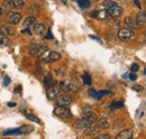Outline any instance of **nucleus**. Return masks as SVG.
<instances>
[{
    "mask_svg": "<svg viewBox=\"0 0 146 139\" xmlns=\"http://www.w3.org/2000/svg\"><path fill=\"white\" fill-rule=\"evenodd\" d=\"M76 1H78V5L80 6V8H82V9H87L90 7L89 0H76Z\"/></svg>",
    "mask_w": 146,
    "mask_h": 139,
    "instance_id": "nucleus-24",
    "label": "nucleus"
},
{
    "mask_svg": "<svg viewBox=\"0 0 146 139\" xmlns=\"http://www.w3.org/2000/svg\"><path fill=\"white\" fill-rule=\"evenodd\" d=\"M133 1L135 2V5H136V7H137V8L142 9V3H141V1H139V0H133Z\"/></svg>",
    "mask_w": 146,
    "mask_h": 139,
    "instance_id": "nucleus-37",
    "label": "nucleus"
},
{
    "mask_svg": "<svg viewBox=\"0 0 146 139\" xmlns=\"http://www.w3.org/2000/svg\"><path fill=\"white\" fill-rule=\"evenodd\" d=\"M134 90H136V91H142L143 90V87H141V85H135V87H133Z\"/></svg>",
    "mask_w": 146,
    "mask_h": 139,
    "instance_id": "nucleus-42",
    "label": "nucleus"
},
{
    "mask_svg": "<svg viewBox=\"0 0 146 139\" xmlns=\"http://www.w3.org/2000/svg\"><path fill=\"white\" fill-rule=\"evenodd\" d=\"M0 34L5 35L7 37L9 36H14L15 35V29L11 28L8 25H0Z\"/></svg>",
    "mask_w": 146,
    "mask_h": 139,
    "instance_id": "nucleus-11",
    "label": "nucleus"
},
{
    "mask_svg": "<svg viewBox=\"0 0 146 139\" xmlns=\"http://www.w3.org/2000/svg\"><path fill=\"white\" fill-rule=\"evenodd\" d=\"M45 85L46 87H50V85H53V84H55V82L53 81V79H52V75L51 74H48L46 77H45Z\"/></svg>",
    "mask_w": 146,
    "mask_h": 139,
    "instance_id": "nucleus-30",
    "label": "nucleus"
},
{
    "mask_svg": "<svg viewBox=\"0 0 146 139\" xmlns=\"http://www.w3.org/2000/svg\"><path fill=\"white\" fill-rule=\"evenodd\" d=\"M97 120H98V117H97V115L93 113L92 111L89 112V113H83V118H82L80 121L76 122L75 127H76L78 129H84V128L88 127L89 124L97 122Z\"/></svg>",
    "mask_w": 146,
    "mask_h": 139,
    "instance_id": "nucleus-1",
    "label": "nucleus"
},
{
    "mask_svg": "<svg viewBox=\"0 0 146 139\" xmlns=\"http://www.w3.org/2000/svg\"><path fill=\"white\" fill-rule=\"evenodd\" d=\"M133 134H134L133 129H125L116 136V139H131L133 138Z\"/></svg>",
    "mask_w": 146,
    "mask_h": 139,
    "instance_id": "nucleus-12",
    "label": "nucleus"
},
{
    "mask_svg": "<svg viewBox=\"0 0 146 139\" xmlns=\"http://www.w3.org/2000/svg\"><path fill=\"white\" fill-rule=\"evenodd\" d=\"M19 130H20V134L23 135H27V134H31V132H33L34 131V128L32 127V126H28V124H25V126H23V127H20L19 128Z\"/></svg>",
    "mask_w": 146,
    "mask_h": 139,
    "instance_id": "nucleus-22",
    "label": "nucleus"
},
{
    "mask_svg": "<svg viewBox=\"0 0 146 139\" xmlns=\"http://www.w3.org/2000/svg\"><path fill=\"white\" fill-rule=\"evenodd\" d=\"M82 80H83V83L87 84V85H91V77L88 73H84L82 75Z\"/></svg>",
    "mask_w": 146,
    "mask_h": 139,
    "instance_id": "nucleus-29",
    "label": "nucleus"
},
{
    "mask_svg": "<svg viewBox=\"0 0 146 139\" xmlns=\"http://www.w3.org/2000/svg\"><path fill=\"white\" fill-rule=\"evenodd\" d=\"M98 131H99V127L96 124V122L89 124L88 127L84 128V134H86V135H92V134L98 132Z\"/></svg>",
    "mask_w": 146,
    "mask_h": 139,
    "instance_id": "nucleus-13",
    "label": "nucleus"
},
{
    "mask_svg": "<svg viewBox=\"0 0 146 139\" xmlns=\"http://www.w3.org/2000/svg\"><path fill=\"white\" fill-rule=\"evenodd\" d=\"M96 138L97 139H110L111 137H110L109 135H105V134H104V135H99V136H97Z\"/></svg>",
    "mask_w": 146,
    "mask_h": 139,
    "instance_id": "nucleus-35",
    "label": "nucleus"
},
{
    "mask_svg": "<svg viewBox=\"0 0 146 139\" xmlns=\"http://www.w3.org/2000/svg\"><path fill=\"white\" fill-rule=\"evenodd\" d=\"M107 25L109 26L111 29H118V28H119L118 21H117V20H115V18H112V19L108 20V21H107Z\"/></svg>",
    "mask_w": 146,
    "mask_h": 139,
    "instance_id": "nucleus-23",
    "label": "nucleus"
},
{
    "mask_svg": "<svg viewBox=\"0 0 146 139\" xmlns=\"http://www.w3.org/2000/svg\"><path fill=\"white\" fill-rule=\"evenodd\" d=\"M3 15V8H0V17Z\"/></svg>",
    "mask_w": 146,
    "mask_h": 139,
    "instance_id": "nucleus-45",
    "label": "nucleus"
},
{
    "mask_svg": "<svg viewBox=\"0 0 146 139\" xmlns=\"http://www.w3.org/2000/svg\"><path fill=\"white\" fill-rule=\"evenodd\" d=\"M13 5H14V8L16 9H23L25 6L23 0H13Z\"/></svg>",
    "mask_w": 146,
    "mask_h": 139,
    "instance_id": "nucleus-27",
    "label": "nucleus"
},
{
    "mask_svg": "<svg viewBox=\"0 0 146 139\" xmlns=\"http://www.w3.org/2000/svg\"><path fill=\"white\" fill-rule=\"evenodd\" d=\"M128 76H129V80H130V81H136V80H137V75H136V74H131V73H130Z\"/></svg>",
    "mask_w": 146,
    "mask_h": 139,
    "instance_id": "nucleus-36",
    "label": "nucleus"
},
{
    "mask_svg": "<svg viewBox=\"0 0 146 139\" xmlns=\"http://www.w3.org/2000/svg\"><path fill=\"white\" fill-rule=\"evenodd\" d=\"M124 21H125V24L127 25L128 27H130L131 29H134V28H141V27L137 25L136 20H134L131 17H126L124 19Z\"/></svg>",
    "mask_w": 146,
    "mask_h": 139,
    "instance_id": "nucleus-15",
    "label": "nucleus"
},
{
    "mask_svg": "<svg viewBox=\"0 0 146 139\" xmlns=\"http://www.w3.org/2000/svg\"><path fill=\"white\" fill-rule=\"evenodd\" d=\"M136 23H137V25L139 26V27H142V26H144L146 23V15L144 11H141V13H138L137 14V17H136Z\"/></svg>",
    "mask_w": 146,
    "mask_h": 139,
    "instance_id": "nucleus-14",
    "label": "nucleus"
},
{
    "mask_svg": "<svg viewBox=\"0 0 146 139\" xmlns=\"http://www.w3.org/2000/svg\"><path fill=\"white\" fill-rule=\"evenodd\" d=\"M97 126L99 127V129H107V128H109L110 123L107 118H101V119L98 120Z\"/></svg>",
    "mask_w": 146,
    "mask_h": 139,
    "instance_id": "nucleus-16",
    "label": "nucleus"
},
{
    "mask_svg": "<svg viewBox=\"0 0 146 139\" xmlns=\"http://www.w3.org/2000/svg\"><path fill=\"white\" fill-rule=\"evenodd\" d=\"M82 110H83V113H89V112L92 111V107L88 105V104H84V105L82 107Z\"/></svg>",
    "mask_w": 146,
    "mask_h": 139,
    "instance_id": "nucleus-32",
    "label": "nucleus"
},
{
    "mask_svg": "<svg viewBox=\"0 0 146 139\" xmlns=\"http://www.w3.org/2000/svg\"><path fill=\"white\" fill-rule=\"evenodd\" d=\"M96 92H97V91H96V90H93V89H89V94H90V95H91L92 98H93V97H94V95H96Z\"/></svg>",
    "mask_w": 146,
    "mask_h": 139,
    "instance_id": "nucleus-41",
    "label": "nucleus"
},
{
    "mask_svg": "<svg viewBox=\"0 0 146 139\" xmlns=\"http://www.w3.org/2000/svg\"><path fill=\"white\" fill-rule=\"evenodd\" d=\"M115 5H117L116 2H113V1H111V0H105L104 2H102V6L105 7V8H109L111 6H115Z\"/></svg>",
    "mask_w": 146,
    "mask_h": 139,
    "instance_id": "nucleus-31",
    "label": "nucleus"
},
{
    "mask_svg": "<svg viewBox=\"0 0 146 139\" xmlns=\"http://www.w3.org/2000/svg\"><path fill=\"white\" fill-rule=\"evenodd\" d=\"M2 8L3 9H14V5H13V0H5L2 2Z\"/></svg>",
    "mask_w": 146,
    "mask_h": 139,
    "instance_id": "nucleus-26",
    "label": "nucleus"
},
{
    "mask_svg": "<svg viewBox=\"0 0 146 139\" xmlns=\"http://www.w3.org/2000/svg\"><path fill=\"white\" fill-rule=\"evenodd\" d=\"M35 23H37L36 20V17H34V16H31V17H27L25 20H24V26L25 27H32V26H34L35 25Z\"/></svg>",
    "mask_w": 146,
    "mask_h": 139,
    "instance_id": "nucleus-19",
    "label": "nucleus"
},
{
    "mask_svg": "<svg viewBox=\"0 0 146 139\" xmlns=\"http://www.w3.org/2000/svg\"><path fill=\"white\" fill-rule=\"evenodd\" d=\"M90 16L93 18H97V19H100V20H107L108 19V13L106 9H102V10H97V11H92L90 13Z\"/></svg>",
    "mask_w": 146,
    "mask_h": 139,
    "instance_id": "nucleus-10",
    "label": "nucleus"
},
{
    "mask_svg": "<svg viewBox=\"0 0 146 139\" xmlns=\"http://www.w3.org/2000/svg\"><path fill=\"white\" fill-rule=\"evenodd\" d=\"M138 69H139V66H138V64H137V63H133V64H131V66H130L131 72H136Z\"/></svg>",
    "mask_w": 146,
    "mask_h": 139,
    "instance_id": "nucleus-34",
    "label": "nucleus"
},
{
    "mask_svg": "<svg viewBox=\"0 0 146 139\" xmlns=\"http://www.w3.org/2000/svg\"><path fill=\"white\" fill-rule=\"evenodd\" d=\"M53 112H54V115L56 117H60L62 119H69V118L72 117V113L68 109V107H60V105H57Z\"/></svg>",
    "mask_w": 146,
    "mask_h": 139,
    "instance_id": "nucleus-4",
    "label": "nucleus"
},
{
    "mask_svg": "<svg viewBox=\"0 0 146 139\" xmlns=\"http://www.w3.org/2000/svg\"><path fill=\"white\" fill-rule=\"evenodd\" d=\"M124 107V102L123 101H117V102H112L110 104V109L115 110V109H120Z\"/></svg>",
    "mask_w": 146,
    "mask_h": 139,
    "instance_id": "nucleus-28",
    "label": "nucleus"
},
{
    "mask_svg": "<svg viewBox=\"0 0 146 139\" xmlns=\"http://www.w3.org/2000/svg\"><path fill=\"white\" fill-rule=\"evenodd\" d=\"M10 82H11V80H10L8 76H3V80H2V84H3V87H8V85L10 84Z\"/></svg>",
    "mask_w": 146,
    "mask_h": 139,
    "instance_id": "nucleus-33",
    "label": "nucleus"
},
{
    "mask_svg": "<svg viewBox=\"0 0 146 139\" xmlns=\"http://www.w3.org/2000/svg\"><path fill=\"white\" fill-rule=\"evenodd\" d=\"M45 30V25L42 23H35L34 25V33L37 35H42Z\"/></svg>",
    "mask_w": 146,
    "mask_h": 139,
    "instance_id": "nucleus-17",
    "label": "nucleus"
},
{
    "mask_svg": "<svg viewBox=\"0 0 146 139\" xmlns=\"http://www.w3.org/2000/svg\"><path fill=\"white\" fill-rule=\"evenodd\" d=\"M90 38H92V39H96L97 42H99L100 44H102V42H101V39H100L99 37H97V36H93V35H91V36H90Z\"/></svg>",
    "mask_w": 146,
    "mask_h": 139,
    "instance_id": "nucleus-40",
    "label": "nucleus"
},
{
    "mask_svg": "<svg viewBox=\"0 0 146 139\" xmlns=\"http://www.w3.org/2000/svg\"><path fill=\"white\" fill-rule=\"evenodd\" d=\"M123 8L119 7L118 5H115V6H111L109 8H107V13H108V16H110L111 18H119L121 15H123Z\"/></svg>",
    "mask_w": 146,
    "mask_h": 139,
    "instance_id": "nucleus-8",
    "label": "nucleus"
},
{
    "mask_svg": "<svg viewBox=\"0 0 146 139\" xmlns=\"http://www.w3.org/2000/svg\"><path fill=\"white\" fill-rule=\"evenodd\" d=\"M13 135H15V136L21 135L19 128H16V129H7V130H5L2 132V136H13Z\"/></svg>",
    "mask_w": 146,
    "mask_h": 139,
    "instance_id": "nucleus-21",
    "label": "nucleus"
},
{
    "mask_svg": "<svg viewBox=\"0 0 146 139\" xmlns=\"http://www.w3.org/2000/svg\"><path fill=\"white\" fill-rule=\"evenodd\" d=\"M21 33H23V34L25 33V34H27V35H32V32H31V29H29L28 27H27L26 29H23V30H21Z\"/></svg>",
    "mask_w": 146,
    "mask_h": 139,
    "instance_id": "nucleus-38",
    "label": "nucleus"
},
{
    "mask_svg": "<svg viewBox=\"0 0 146 139\" xmlns=\"http://www.w3.org/2000/svg\"><path fill=\"white\" fill-rule=\"evenodd\" d=\"M6 20L11 25H18L21 20V14L18 11H9L6 14Z\"/></svg>",
    "mask_w": 146,
    "mask_h": 139,
    "instance_id": "nucleus-7",
    "label": "nucleus"
},
{
    "mask_svg": "<svg viewBox=\"0 0 146 139\" xmlns=\"http://www.w3.org/2000/svg\"><path fill=\"white\" fill-rule=\"evenodd\" d=\"M29 54L33 56H42L46 51H48V47L46 45H42V44H37V43H32L29 45Z\"/></svg>",
    "mask_w": 146,
    "mask_h": 139,
    "instance_id": "nucleus-2",
    "label": "nucleus"
},
{
    "mask_svg": "<svg viewBox=\"0 0 146 139\" xmlns=\"http://www.w3.org/2000/svg\"><path fill=\"white\" fill-rule=\"evenodd\" d=\"M60 91H61V89H60V87H57L56 84L50 85V87H47V91H46L47 99L48 100H55L56 97L60 94Z\"/></svg>",
    "mask_w": 146,
    "mask_h": 139,
    "instance_id": "nucleus-9",
    "label": "nucleus"
},
{
    "mask_svg": "<svg viewBox=\"0 0 146 139\" xmlns=\"http://www.w3.org/2000/svg\"><path fill=\"white\" fill-rule=\"evenodd\" d=\"M7 105H8L9 108H14V107H16V105H17V103H16V102H8Z\"/></svg>",
    "mask_w": 146,
    "mask_h": 139,
    "instance_id": "nucleus-43",
    "label": "nucleus"
},
{
    "mask_svg": "<svg viewBox=\"0 0 146 139\" xmlns=\"http://www.w3.org/2000/svg\"><path fill=\"white\" fill-rule=\"evenodd\" d=\"M106 94H108V95H112V93L109 92V91H100V92H96V95L93 97L94 99H97V100H99V99H101L104 95H106Z\"/></svg>",
    "mask_w": 146,
    "mask_h": 139,
    "instance_id": "nucleus-25",
    "label": "nucleus"
},
{
    "mask_svg": "<svg viewBox=\"0 0 146 139\" xmlns=\"http://www.w3.org/2000/svg\"><path fill=\"white\" fill-rule=\"evenodd\" d=\"M24 115L26 116V118H27L28 120H31V121H33V122H36L37 124H42L40 119H39L38 117H36L35 115H33V113H31V112H27V111H25Z\"/></svg>",
    "mask_w": 146,
    "mask_h": 139,
    "instance_id": "nucleus-18",
    "label": "nucleus"
},
{
    "mask_svg": "<svg viewBox=\"0 0 146 139\" xmlns=\"http://www.w3.org/2000/svg\"><path fill=\"white\" fill-rule=\"evenodd\" d=\"M118 38L123 42H126V40H130V39H134L136 37V34L134 33V30L131 28H119L118 29Z\"/></svg>",
    "mask_w": 146,
    "mask_h": 139,
    "instance_id": "nucleus-3",
    "label": "nucleus"
},
{
    "mask_svg": "<svg viewBox=\"0 0 146 139\" xmlns=\"http://www.w3.org/2000/svg\"><path fill=\"white\" fill-rule=\"evenodd\" d=\"M20 91H21V85H18L17 89L15 90V92H20Z\"/></svg>",
    "mask_w": 146,
    "mask_h": 139,
    "instance_id": "nucleus-44",
    "label": "nucleus"
},
{
    "mask_svg": "<svg viewBox=\"0 0 146 139\" xmlns=\"http://www.w3.org/2000/svg\"><path fill=\"white\" fill-rule=\"evenodd\" d=\"M55 101H56V104L60 105V107H69L73 102V99L72 97L69 95V94H62V95L58 94L56 97Z\"/></svg>",
    "mask_w": 146,
    "mask_h": 139,
    "instance_id": "nucleus-6",
    "label": "nucleus"
},
{
    "mask_svg": "<svg viewBox=\"0 0 146 139\" xmlns=\"http://www.w3.org/2000/svg\"><path fill=\"white\" fill-rule=\"evenodd\" d=\"M62 56L61 54L54 51H46V52L43 54L42 56V60L45 62V63H51V62H55L57 60H60Z\"/></svg>",
    "mask_w": 146,
    "mask_h": 139,
    "instance_id": "nucleus-5",
    "label": "nucleus"
},
{
    "mask_svg": "<svg viewBox=\"0 0 146 139\" xmlns=\"http://www.w3.org/2000/svg\"><path fill=\"white\" fill-rule=\"evenodd\" d=\"M46 38L47 39H53V34H52V30L48 29V34L46 35Z\"/></svg>",
    "mask_w": 146,
    "mask_h": 139,
    "instance_id": "nucleus-39",
    "label": "nucleus"
},
{
    "mask_svg": "<svg viewBox=\"0 0 146 139\" xmlns=\"http://www.w3.org/2000/svg\"><path fill=\"white\" fill-rule=\"evenodd\" d=\"M10 44H11V42L7 36L0 34V46L1 47H8Z\"/></svg>",
    "mask_w": 146,
    "mask_h": 139,
    "instance_id": "nucleus-20",
    "label": "nucleus"
}]
</instances>
